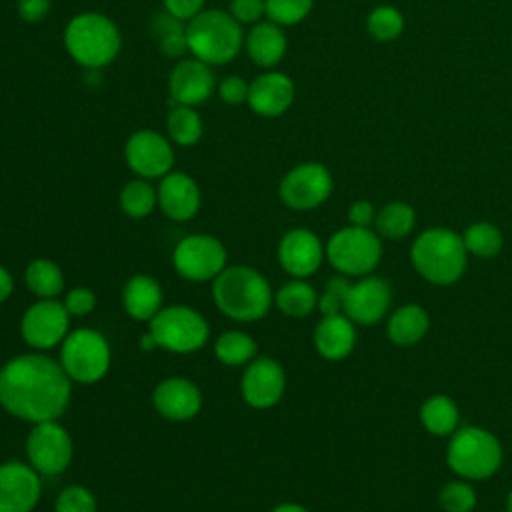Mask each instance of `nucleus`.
I'll return each mask as SVG.
<instances>
[{
    "label": "nucleus",
    "instance_id": "412c9836",
    "mask_svg": "<svg viewBox=\"0 0 512 512\" xmlns=\"http://www.w3.org/2000/svg\"><path fill=\"white\" fill-rule=\"evenodd\" d=\"M296 96L294 82L284 72H264L250 82L248 106L264 118H276L284 114Z\"/></svg>",
    "mask_w": 512,
    "mask_h": 512
},
{
    "label": "nucleus",
    "instance_id": "c756f323",
    "mask_svg": "<svg viewBox=\"0 0 512 512\" xmlns=\"http://www.w3.org/2000/svg\"><path fill=\"white\" fill-rule=\"evenodd\" d=\"M28 290L38 298H56L64 290V274L50 258H34L24 270Z\"/></svg>",
    "mask_w": 512,
    "mask_h": 512
},
{
    "label": "nucleus",
    "instance_id": "39448f33",
    "mask_svg": "<svg viewBox=\"0 0 512 512\" xmlns=\"http://www.w3.org/2000/svg\"><path fill=\"white\" fill-rule=\"evenodd\" d=\"M504 450L496 434L480 426H460L446 446L448 468L464 480L492 478L502 466Z\"/></svg>",
    "mask_w": 512,
    "mask_h": 512
},
{
    "label": "nucleus",
    "instance_id": "8fccbe9b",
    "mask_svg": "<svg viewBox=\"0 0 512 512\" xmlns=\"http://www.w3.org/2000/svg\"><path fill=\"white\" fill-rule=\"evenodd\" d=\"M506 512H512V490L506 496Z\"/></svg>",
    "mask_w": 512,
    "mask_h": 512
},
{
    "label": "nucleus",
    "instance_id": "1a4fd4ad",
    "mask_svg": "<svg viewBox=\"0 0 512 512\" xmlns=\"http://www.w3.org/2000/svg\"><path fill=\"white\" fill-rule=\"evenodd\" d=\"M148 332L152 334L156 348L174 354H192L210 338V326L206 318L184 304L162 306V310L148 322Z\"/></svg>",
    "mask_w": 512,
    "mask_h": 512
},
{
    "label": "nucleus",
    "instance_id": "a19ab883",
    "mask_svg": "<svg viewBox=\"0 0 512 512\" xmlns=\"http://www.w3.org/2000/svg\"><path fill=\"white\" fill-rule=\"evenodd\" d=\"M248 90H250V84L242 76H226L218 84V96L232 106L248 102Z\"/></svg>",
    "mask_w": 512,
    "mask_h": 512
},
{
    "label": "nucleus",
    "instance_id": "ea45409f",
    "mask_svg": "<svg viewBox=\"0 0 512 512\" xmlns=\"http://www.w3.org/2000/svg\"><path fill=\"white\" fill-rule=\"evenodd\" d=\"M230 14L240 24H258L266 14V0H232Z\"/></svg>",
    "mask_w": 512,
    "mask_h": 512
},
{
    "label": "nucleus",
    "instance_id": "c85d7f7f",
    "mask_svg": "<svg viewBox=\"0 0 512 512\" xmlns=\"http://www.w3.org/2000/svg\"><path fill=\"white\" fill-rule=\"evenodd\" d=\"M416 226V210L402 200H392L376 212L374 230L380 238L400 240L412 234Z\"/></svg>",
    "mask_w": 512,
    "mask_h": 512
},
{
    "label": "nucleus",
    "instance_id": "b1692460",
    "mask_svg": "<svg viewBox=\"0 0 512 512\" xmlns=\"http://www.w3.org/2000/svg\"><path fill=\"white\" fill-rule=\"evenodd\" d=\"M162 286L148 274H134L122 288V306L138 322H150L162 310Z\"/></svg>",
    "mask_w": 512,
    "mask_h": 512
},
{
    "label": "nucleus",
    "instance_id": "9d476101",
    "mask_svg": "<svg viewBox=\"0 0 512 512\" xmlns=\"http://www.w3.org/2000/svg\"><path fill=\"white\" fill-rule=\"evenodd\" d=\"M26 456L40 476L62 474L74 456L72 436L58 420L38 422L28 432Z\"/></svg>",
    "mask_w": 512,
    "mask_h": 512
},
{
    "label": "nucleus",
    "instance_id": "de8ad7c7",
    "mask_svg": "<svg viewBox=\"0 0 512 512\" xmlns=\"http://www.w3.org/2000/svg\"><path fill=\"white\" fill-rule=\"evenodd\" d=\"M270 512H308V508H304L302 504H296V502H282V504L274 506Z\"/></svg>",
    "mask_w": 512,
    "mask_h": 512
},
{
    "label": "nucleus",
    "instance_id": "9b49d317",
    "mask_svg": "<svg viewBox=\"0 0 512 512\" xmlns=\"http://www.w3.org/2000/svg\"><path fill=\"white\" fill-rule=\"evenodd\" d=\"M172 264L182 278L190 282H208L228 266V252L218 238L210 234H192L176 244Z\"/></svg>",
    "mask_w": 512,
    "mask_h": 512
},
{
    "label": "nucleus",
    "instance_id": "473e14b6",
    "mask_svg": "<svg viewBox=\"0 0 512 512\" xmlns=\"http://www.w3.org/2000/svg\"><path fill=\"white\" fill-rule=\"evenodd\" d=\"M158 204V192L146 178H134L120 190V208L130 218H146Z\"/></svg>",
    "mask_w": 512,
    "mask_h": 512
},
{
    "label": "nucleus",
    "instance_id": "ddd939ff",
    "mask_svg": "<svg viewBox=\"0 0 512 512\" xmlns=\"http://www.w3.org/2000/svg\"><path fill=\"white\" fill-rule=\"evenodd\" d=\"M70 318L56 298H38L20 318V336L32 350H50L68 336Z\"/></svg>",
    "mask_w": 512,
    "mask_h": 512
},
{
    "label": "nucleus",
    "instance_id": "dca6fc26",
    "mask_svg": "<svg viewBox=\"0 0 512 512\" xmlns=\"http://www.w3.org/2000/svg\"><path fill=\"white\" fill-rule=\"evenodd\" d=\"M392 288L390 284L374 274L362 276L352 282L344 298V314L360 326L378 324L390 310Z\"/></svg>",
    "mask_w": 512,
    "mask_h": 512
},
{
    "label": "nucleus",
    "instance_id": "f3484780",
    "mask_svg": "<svg viewBox=\"0 0 512 512\" xmlns=\"http://www.w3.org/2000/svg\"><path fill=\"white\" fill-rule=\"evenodd\" d=\"M278 262L292 278L312 276L326 258V244L310 228H292L278 242Z\"/></svg>",
    "mask_w": 512,
    "mask_h": 512
},
{
    "label": "nucleus",
    "instance_id": "c03bdc74",
    "mask_svg": "<svg viewBox=\"0 0 512 512\" xmlns=\"http://www.w3.org/2000/svg\"><path fill=\"white\" fill-rule=\"evenodd\" d=\"M50 12V0H18V16L24 22H40Z\"/></svg>",
    "mask_w": 512,
    "mask_h": 512
},
{
    "label": "nucleus",
    "instance_id": "09e8293b",
    "mask_svg": "<svg viewBox=\"0 0 512 512\" xmlns=\"http://www.w3.org/2000/svg\"><path fill=\"white\" fill-rule=\"evenodd\" d=\"M140 344H142V350H152V348H156V342H154V338H152V334H150V332L142 334Z\"/></svg>",
    "mask_w": 512,
    "mask_h": 512
},
{
    "label": "nucleus",
    "instance_id": "a211bd4d",
    "mask_svg": "<svg viewBox=\"0 0 512 512\" xmlns=\"http://www.w3.org/2000/svg\"><path fill=\"white\" fill-rule=\"evenodd\" d=\"M40 474L20 460L0 464V512H32L40 500Z\"/></svg>",
    "mask_w": 512,
    "mask_h": 512
},
{
    "label": "nucleus",
    "instance_id": "2f4dec72",
    "mask_svg": "<svg viewBox=\"0 0 512 512\" xmlns=\"http://www.w3.org/2000/svg\"><path fill=\"white\" fill-rule=\"evenodd\" d=\"M256 352V340L242 330H226L214 344V354L224 366H246L256 358Z\"/></svg>",
    "mask_w": 512,
    "mask_h": 512
},
{
    "label": "nucleus",
    "instance_id": "f8f14e48",
    "mask_svg": "<svg viewBox=\"0 0 512 512\" xmlns=\"http://www.w3.org/2000/svg\"><path fill=\"white\" fill-rule=\"evenodd\" d=\"M332 188L334 180L324 164L302 162L286 172L278 186V194L292 210H314L330 198Z\"/></svg>",
    "mask_w": 512,
    "mask_h": 512
},
{
    "label": "nucleus",
    "instance_id": "58836bf2",
    "mask_svg": "<svg viewBox=\"0 0 512 512\" xmlns=\"http://www.w3.org/2000/svg\"><path fill=\"white\" fill-rule=\"evenodd\" d=\"M62 304L70 316L80 318V316L90 314L96 308V294L86 286H76L66 292Z\"/></svg>",
    "mask_w": 512,
    "mask_h": 512
},
{
    "label": "nucleus",
    "instance_id": "bb28decb",
    "mask_svg": "<svg viewBox=\"0 0 512 512\" xmlns=\"http://www.w3.org/2000/svg\"><path fill=\"white\" fill-rule=\"evenodd\" d=\"M420 424L432 436H450L460 428V408L446 394H432L420 406Z\"/></svg>",
    "mask_w": 512,
    "mask_h": 512
},
{
    "label": "nucleus",
    "instance_id": "20e7f679",
    "mask_svg": "<svg viewBox=\"0 0 512 512\" xmlns=\"http://www.w3.org/2000/svg\"><path fill=\"white\" fill-rule=\"evenodd\" d=\"M120 44L118 26L100 12H82L64 30L66 52L74 62L90 70L108 66L118 56Z\"/></svg>",
    "mask_w": 512,
    "mask_h": 512
},
{
    "label": "nucleus",
    "instance_id": "c9c22d12",
    "mask_svg": "<svg viewBox=\"0 0 512 512\" xmlns=\"http://www.w3.org/2000/svg\"><path fill=\"white\" fill-rule=\"evenodd\" d=\"M438 502L444 512H472L478 504V494L470 480L456 478L440 488Z\"/></svg>",
    "mask_w": 512,
    "mask_h": 512
},
{
    "label": "nucleus",
    "instance_id": "423d86ee",
    "mask_svg": "<svg viewBox=\"0 0 512 512\" xmlns=\"http://www.w3.org/2000/svg\"><path fill=\"white\" fill-rule=\"evenodd\" d=\"M244 34L240 22L232 18L230 12L222 10H202L186 26V46L188 52L210 64L220 66L230 62L242 48Z\"/></svg>",
    "mask_w": 512,
    "mask_h": 512
},
{
    "label": "nucleus",
    "instance_id": "aec40b11",
    "mask_svg": "<svg viewBox=\"0 0 512 512\" xmlns=\"http://www.w3.org/2000/svg\"><path fill=\"white\" fill-rule=\"evenodd\" d=\"M216 88L214 74L210 70V64L198 60V58H188L180 60L168 78V90L170 96L176 104L182 106H198L206 102Z\"/></svg>",
    "mask_w": 512,
    "mask_h": 512
},
{
    "label": "nucleus",
    "instance_id": "a18cd8bd",
    "mask_svg": "<svg viewBox=\"0 0 512 512\" xmlns=\"http://www.w3.org/2000/svg\"><path fill=\"white\" fill-rule=\"evenodd\" d=\"M316 310H318L322 316L344 314V300H342L338 294H334V292H330V290L324 288V292L318 294V306H316Z\"/></svg>",
    "mask_w": 512,
    "mask_h": 512
},
{
    "label": "nucleus",
    "instance_id": "f704fd0d",
    "mask_svg": "<svg viewBox=\"0 0 512 512\" xmlns=\"http://www.w3.org/2000/svg\"><path fill=\"white\" fill-rule=\"evenodd\" d=\"M366 28L374 40L390 42V40H396L404 32V16L398 8H394L390 4H382V6H376L368 14Z\"/></svg>",
    "mask_w": 512,
    "mask_h": 512
},
{
    "label": "nucleus",
    "instance_id": "0eeeda50",
    "mask_svg": "<svg viewBox=\"0 0 512 512\" xmlns=\"http://www.w3.org/2000/svg\"><path fill=\"white\" fill-rule=\"evenodd\" d=\"M326 260L348 278L368 276L382 260V238L372 228L348 224L328 238Z\"/></svg>",
    "mask_w": 512,
    "mask_h": 512
},
{
    "label": "nucleus",
    "instance_id": "e433bc0d",
    "mask_svg": "<svg viewBox=\"0 0 512 512\" xmlns=\"http://www.w3.org/2000/svg\"><path fill=\"white\" fill-rule=\"evenodd\" d=\"M314 6V0H266V16L278 26L302 22Z\"/></svg>",
    "mask_w": 512,
    "mask_h": 512
},
{
    "label": "nucleus",
    "instance_id": "6ab92c4d",
    "mask_svg": "<svg viewBox=\"0 0 512 512\" xmlns=\"http://www.w3.org/2000/svg\"><path fill=\"white\" fill-rule=\"evenodd\" d=\"M154 410L172 422L192 420L202 408L200 388L182 376H168L160 380L152 392Z\"/></svg>",
    "mask_w": 512,
    "mask_h": 512
},
{
    "label": "nucleus",
    "instance_id": "7ed1b4c3",
    "mask_svg": "<svg viewBox=\"0 0 512 512\" xmlns=\"http://www.w3.org/2000/svg\"><path fill=\"white\" fill-rule=\"evenodd\" d=\"M410 264L428 284H456L468 266L462 234L446 226L422 230L410 246Z\"/></svg>",
    "mask_w": 512,
    "mask_h": 512
},
{
    "label": "nucleus",
    "instance_id": "cd10ccee",
    "mask_svg": "<svg viewBox=\"0 0 512 512\" xmlns=\"http://www.w3.org/2000/svg\"><path fill=\"white\" fill-rule=\"evenodd\" d=\"M274 304L290 318H304L316 310L318 292L304 278H292L274 292Z\"/></svg>",
    "mask_w": 512,
    "mask_h": 512
},
{
    "label": "nucleus",
    "instance_id": "4c0bfd02",
    "mask_svg": "<svg viewBox=\"0 0 512 512\" xmlns=\"http://www.w3.org/2000/svg\"><path fill=\"white\" fill-rule=\"evenodd\" d=\"M54 512H98L96 496L82 484H68L56 496Z\"/></svg>",
    "mask_w": 512,
    "mask_h": 512
},
{
    "label": "nucleus",
    "instance_id": "6e6552de",
    "mask_svg": "<svg viewBox=\"0 0 512 512\" xmlns=\"http://www.w3.org/2000/svg\"><path fill=\"white\" fill-rule=\"evenodd\" d=\"M58 362L72 382L96 384L110 370V344L98 330L76 328L62 340Z\"/></svg>",
    "mask_w": 512,
    "mask_h": 512
},
{
    "label": "nucleus",
    "instance_id": "5701e85b",
    "mask_svg": "<svg viewBox=\"0 0 512 512\" xmlns=\"http://www.w3.org/2000/svg\"><path fill=\"white\" fill-rule=\"evenodd\" d=\"M356 346V324L346 314L322 316L314 328V348L330 362L344 360Z\"/></svg>",
    "mask_w": 512,
    "mask_h": 512
},
{
    "label": "nucleus",
    "instance_id": "79ce46f5",
    "mask_svg": "<svg viewBox=\"0 0 512 512\" xmlns=\"http://www.w3.org/2000/svg\"><path fill=\"white\" fill-rule=\"evenodd\" d=\"M376 208L372 206V202L368 200H356L348 206V222L352 226H360V228H370L374 226L376 220Z\"/></svg>",
    "mask_w": 512,
    "mask_h": 512
},
{
    "label": "nucleus",
    "instance_id": "49530a36",
    "mask_svg": "<svg viewBox=\"0 0 512 512\" xmlns=\"http://www.w3.org/2000/svg\"><path fill=\"white\" fill-rule=\"evenodd\" d=\"M12 290H14V278L8 272V268L0 264V304L12 296Z\"/></svg>",
    "mask_w": 512,
    "mask_h": 512
},
{
    "label": "nucleus",
    "instance_id": "72a5a7b5",
    "mask_svg": "<svg viewBox=\"0 0 512 512\" xmlns=\"http://www.w3.org/2000/svg\"><path fill=\"white\" fill-rule=\"evenodd\" d=\"M166 128L172 142L180 146H194L202 136L204 124L194 106L176 104V108H172L166 118Z\"/></svg>",
    "mask_w": 512,
    "mask_h": 512
},
{
    "label": "nucleus",
    "instance_id": "f257e3e1",
    "mask_svg": "<svg viewBox=\"0 0 512 512\" xmlns=\"http://www.w3.org/2000/svg\"><path fill=\"white\" fill-rule=\"evenodd\" d=\"M72 396V380L54 358L28 352L0 368V406L14 418L38 424L58 420Z\"/></svg>",
    "mask_w": 512,
    "mask_h": 512
},
{
    "label": "nucleus",
    "instance_id": "4468645a",
    "mask_svg": "<svg viewBox=\"0 0 512 512\" xmlns=\"http://www.w3.org/2000/svg\"><path fill=\"white\" fill-rule=\"evenodd\" d=\"M286 392V372L270 356H256L246 364L240 394L244 402L256 410H266L276 406Z\"/></svg>",
    "mask_w": 512,
    "mask_h": 512
},
{
    "label": "nucleus",
    "instance_id": "7c9ffc66",
    "mask_svg": "<svg viewBox=\"0 0 512 512\" xmlns=\"http://www.w3.org/2000/svg\"><path fill=\"white\" fill-rule=\"evenodd\" d=\"M462 242L468 256H476V258H494L504 248L502 230L496 224L486 220L468 224L462 232Z\"/></svg>",
    "mask_w": 512,
    "mask_h": 512
},
{
    "label": "nucleus",
    "instance_id": "37998d69",
    "mask_svg": "<svg viewBox=\"0 0 512 512\" xmlns=\"http://www.w3.org/2000/svg\"><path fill=\"white\" fill-rule=\"evenodd\" d=\"M162 2L170 16L184 22V20H192L196 14H200L206 0H162Z\"/></svg>",
    "mask_w": 512,
    "mask_h": 512
},
{
    "label": "nucleus",
    "instance_id": "a878e982",
    "mask_svg": "<svg viewBox=\"0 0 512 512\" xmlns=\"http://www.w3.org/2000/svg\"><path fill=\"white\" fill-rule=\"evenodd\" d=\"M244 46L256 66L272 68L284 58L288 42L282 32V26L268 20L252 26L248 36L244 38Z\"/></svg>",
    "mask_w": 512,
    "mask_h": 512
},
{
    "label": "nucleus",
    "instance_id": "2eb2a0df",
    "mask_svg": "<svg viewBox=\"0 0 512 512\" xmlns=\"http://www.w3.org/2000/svg\"><path fill=\"white\" fill-rule=\"evenodd\" d=\"M124 158L136 176L154 180L172 172L174 150L162 134L154 130H138L128 138Z\"/></svg>",
    "mask_w": 512,
    "mask_h": 512
},
{
    "label": "nucleus",
    "instance_id": "393cba45",
    "mask_svg": "<svg viewBox=\"0 0 512 512\" xmlns=\"http://www.w3.org/2000/svg\"><path fill=\"white\" fill-rule=\"evenodd\" d=\"M430 330V314L420 304H404L390 312L386 336L398 348H410L422 342Z\"/></svg>",
    "mask_w": 512,
    "mask_h": 512
},
{
    "label": "nucleus",
    "instance_id": "4be33fe9",
    "mask_svg": "<svg viewBox=\"0 0 512 512\" xmlns=\"http://www.w3.org/2000/svg\"><path fill=\"white\" fill-rule=\"evenodd\" d=\"M160 210L176 222L190 220L198 214L202 194L196 180L184 172H168L156 188Z\"/></svg>",
    "mask_w": 512,
    "mask_h": 512
},
{
    "label": "nucleus",
    "instance_id": "f03ea898",
    "mask_svg": "<svg viewBox=\"0 0 512 512\" xmlns=\"http://www.w3.org/2000/svg\"><path fill=\"white\" fill-rule=\"evenodd\" d=\"M212 300L224 316L236 322H256L268 314L274 292L256 268L234 264L212 280Z\"/></svg>",
    "mask_w": 512,
    "mask_h": 512
}]
</instances>
